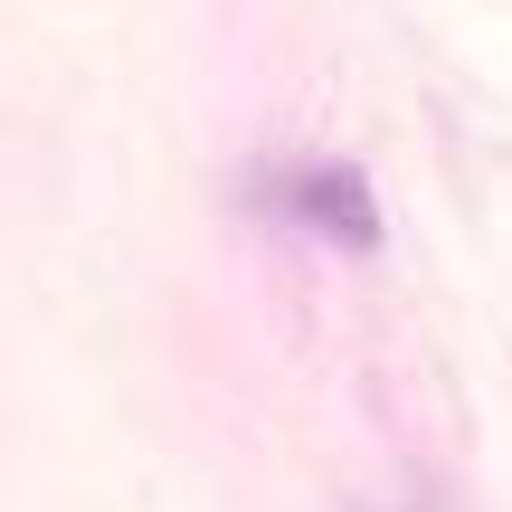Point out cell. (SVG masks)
Masks as SVG:
<instances>
[{
  "mask_svg": "<svg viewBox=\"0 0 512 512\" xmlns=\"http://www.w3.org/2000/svg\"><path fill=\"white\" fill-rule=\"evenodd\" d=\"M256 209L294 238H332V247H380V209H370V181L351 162H275L256 181Z\"/></svg>",
  "mask_w": 512,
  "mask_h": 512,
  "instance_id": "cell-1",
  "label": "cell"
}]
</instances>
